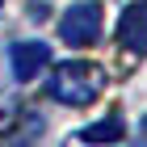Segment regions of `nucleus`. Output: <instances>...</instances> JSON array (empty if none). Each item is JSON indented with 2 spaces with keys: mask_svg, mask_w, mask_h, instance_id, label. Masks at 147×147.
<instances>
[{
  "mask_svg": "<svg viewBox=\"0 0 147 147\" xmlns=\"http://www.w3.org/2000/svg\"><path fill=\"white\" fill-rule=\"evenodd\" d=\"M46 92L55 97L59 105H71V109H84L105 92V67L101 63H88V59H67L59 63L46 80Z\"/></svg>",
  "mask_w": 147,
  "mask_h": 147,
  "instance_id": "obj_1",
  "label": "nucleus"
},
{
  "mask_svg": "<svg viewBox=\"0 0 147 147\" xmlns=\"http://www.w3.org/2000/svg\"><path fill=\"white\" fill-rule=\"evenodd\" d=\"M101 4L97 0H80V4H71L67 13H63V21H59V38L71 46H92L97 38H101Z\"/></svg>",
  "mask_w": 147,
  "mask_h": 147,
  "instance_id": "obj_2",
  "label": "nucleus"
},
{
  "mask_svg": "<svg viewBox=\"0 0 147 147\" xmlns=\"http://www.w3.org/2000/svg\"><path fill=\"white\" fill-rule=\"evenodd\" d=\"M9 63H13V76L17 80H34L38 71L51 63V46H42V42H17L13 55H9Z\"/></svg>",
  "mask_w": 147,
  "mask_h": 147,
  "instance_id": "obj_3",
  "label": "nucleus"
},
{
  "mask_svg": "<svg viewBox=\"0 0 147 147\" xmlns=\"http://www.w3.org/2000/svg\"><path fill=\"white\" fill-rule=\"evenodd\" d=\"M118 42L130 51H147V4H130L118 17Z\"/></svg>",
  "mask_w": 147,
  "mask_h": 147,
  "instance_id": "obj_4",
  "label": "nucleus"
},
{
  "mask_svg": "<svg viewBox=\"0 0 147 147\" xmlns=\"http://www.w3.org/2000/svg\"><path fill=\"white\" fill-rule=\"evenodd\" d=\"M126 135V118L122 113H109V118H101V122H92V126H84L76 135V143H118V139Z\"/></svg>",
  "mask_w": 147,
  "mask_h": 147,
  "instance_id": "obj_5",
  "label": "nucleus"
}]
</instances>
